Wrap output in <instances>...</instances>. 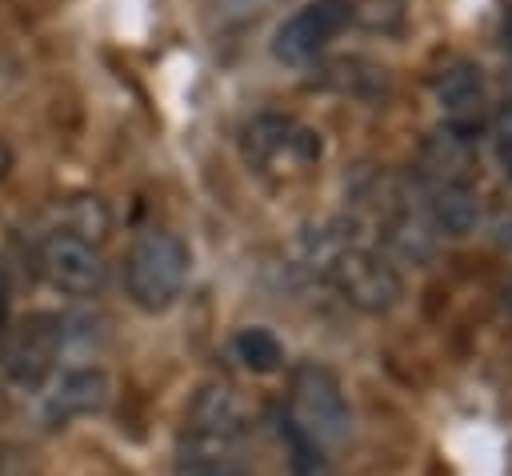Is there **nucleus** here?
Listing matches in <instances>:
<instances>
[{"mask_svg":"<svg viewBox=\"0 0 512 476\" xmlns=\"http://www.w3.org/2000/svg\"><path fill=\"white\" fill-rule=\"evenodd\" d=\"M232 356L256 376H268V372L284 368V344L276 340L272 328H260V324H248L232 336Z\"/></svg>","mask_w":512,"mask_h":476,"instance_id":"obj_12","label":"nucleus"},{"mask_svg":"<svg viewBox=\"0 0 512 476\" xmlns=\"http://www.w3.org/2000/svg\"><path fill=\"white\" fill-rule=\"evenodd\" d=\"M180 476H244L232 464H208V460H184Z\"/></svg>","mask_w":512,"mask_h":476,"instance_id":"obj_16","label":"nucleus"},{"mask_svg":"<svg viewBox=\"0 0 512 476\" xmlns=\"http://www.w3.org/2000/svg\"><path fill=\"white\" fill-rule=\"evenodd\" d=\"M304 264L332 284L360 312H388L400 304L404 280L388 252L364 244L344 224H320L304 236Z\"/></svg>","mask_w":512,"mask_h":476,"instance_id":"obj_1","label":"nucleus"},{"mask_svg":"<svg viewBox=\"0 0 512 476\" xmlns=\"http://www.w3.org/2000/svg\"><path fill=\"white\" fill-rule=\"evenodd\" d=\"M492 124V148H496V160L504 168V176L512 180V92L500 100V108L488 116Z\"/></svg>","mask_w":512,"mask_h":476,"instance_id":"obj_15","label":"nucleus"},{"mask_svg":"<svg viewBox=\"0 0 512 476\" xmlns=\"http://www.w3.org/2000/svg\"><path fill=\"white\" fill-rule=\"evenodd\" d=\"M436 100L444 116V132L456 144H468L484 132L488 124V100H484V80L480 68L468 60H452L436 76Z\"/></svg>","mask_w":512,"mask_h":476,"instance_id":"obj_9","label":"nucleus"},{"mask_svg":"<svg viewBox=\"0 0 512 476\" xmlns=\"http://www.w3.org/2000/svg\"><path fill=\"white\" fill-rule=\"evenodd\" d=\"M352 24V0H308L272 36V56L280 64L304 68Z\"/></svg>","mask_w":512,"mask_h":476,"instance_id":"obj_8","label":"nucleus"},{"mask_svg":"<svg viewBox=\"0 0 512 476\" xmlns=\"http://www.w3.org/2000/svg\"><path fill=\"white\" fill-rule=\"evenodd\" d=\"M12 172V148H8V140H0V180Z\"/></svg>","mask_w":512,"mask_h":476,"instance_id":"obj_17","label":"nucleus"},{"mask_svg":"<svg viewBox=\"0 0 512 476\" xmlns=\"http://www.w3.org/2000/svg\"><path fill=\"white\" fill-rule=\"evenodd\" d=\"M420 200H424V212L436 228L452 232V236H464L476 228L480 220V204H476V192L468 184V176L444 156L440 164H428V176H424V188H420Z\"/></svg>","mask_w":512,"mask_h":476,"instance_id":"obj_11","label":"nucleus"},{"mask_svg":"<svg viewBox=\"0 0 512 476\" xmlns=\"http://www.w3.org/2000/svg\"><path fill=\"white\" fill-rule=\"evenodd\" d=\"M56 228L80 232V236H88V240L100 244L104 232H108V212H104V204L96 196H72V200H64L56 208Z\"/></svg>","mask_w":512,"mask_h":476,"instance_id":"obj_13","label":"nucleus"},{"mask_svg":"<svg viewBox=\"0 0 512 476\" xmlns=\"http://www.w3.org/2000/svg\"><path fill=\"white\" fill-rule=\"evenodd\" d=\"M188 244L168 228H144L132 236L124 256V288L140 312H164L188 284Z\"/></svg>","mask_w":512,"mask_h":476,"instance_id":"obj_3","label":"nucleus"},{"mask_svg":"<svg viewBox=\"0 0 512 476\" xmlns=\"http://www.w3.org/2000/svg\"><path fill=\"white\" fill-rule=\"evenodd\" d=\"M36 272L44 276L48 288L64 296H96L108 280V260L96 240L52 224L36 240Z\"/></svg>","mask_w":512,"mask_h":476,"instance_id":"obj_6","label":"nucleus"},{"mask_svg":"<svg viewBox=\"0 0 512 476\" xmlns=\"http://www.w3.org/2000/svg\"><path fill=\"white\" fill-rule=\"evenodd\" d=\"M184 424V460L232 464V452L244 436V404L228 384H208L196 392Z\"/></svg>","mask_w":512,"mask_h":476,"instance_id":"obj_7","label":"nucleus"},{"mask_svg":"<svg viewBox=\"0 0 512 476\" xmlns=\"http://www.w3.org/2000/svg\"><path fill=\"white\" fill-rule=\"evenodd\" d=\"M288 440V476H332V464H328V452L312 448L308 440L284 432Z\"/></svg>","mask_w":512,"mask_h":476,"instance_id":"obj_14","label":"nucleus"},{"mask_svg":"<svg viewBox=\"0 0 512 476\" xmlns=\"http://www.w3.org/2000/svg\"><path fill=\"white\" fill-rule=\"evenodd\" d=\"M240 152H244V164L256 176L296 180V176L316 168V160H320V132H312L308 124H300L292 116L264 112V116L248 120V128L240 136Z\"/></svg>","mask_w":512,"mask_h":476,"instance_id":"obj_4","label":"nucleus"},{"mask_svg":"<svg viewBox=\"0 0 512 476\" xmlns=\"http://www.w3.org/2000/svg\"><path fill=\"white\" fill-rule=\"evenodd\" d=\"M284 432L308 440L320 452H332L352 432V408L344 400L340 380L324 364H296L288 380V404H284Z\"/></svg>","mask_w":512,"mask_h":476,"instance_id":"obj_2","label":"nucleus"},{"mask_svg":"<svg viewBox=\"0 0 512 476\" xmlns=\"http://www.w3.org/2000/svg\"><path fill=\"white\" fill-rule=\"evenodd\" d=\"M64 340H68L64 316L28 312V316L4 324V332H0V368L20 388H44L48 376L60 368Z\"/></svg>","mask_w":512,"mask_h":476,"instance_id":"obj_5","label":"nucleus"},{"mask_svg":"<svg viewBox=\"0 0 512 476\" xmlns=\"http://www.w3.org/2000/svg\"><path fill=\"white\" fill-rule=\"evenodd\" d=\"M108 392H112V380L100 364H72V368H56L44 384V396H40V416L44 424H68V420H80V416H92L108 404Z\"/></svg>","mask_w":512,"mask_h":476,"instance_id":"obj_10","label":"nucleus"}]
</instances>
